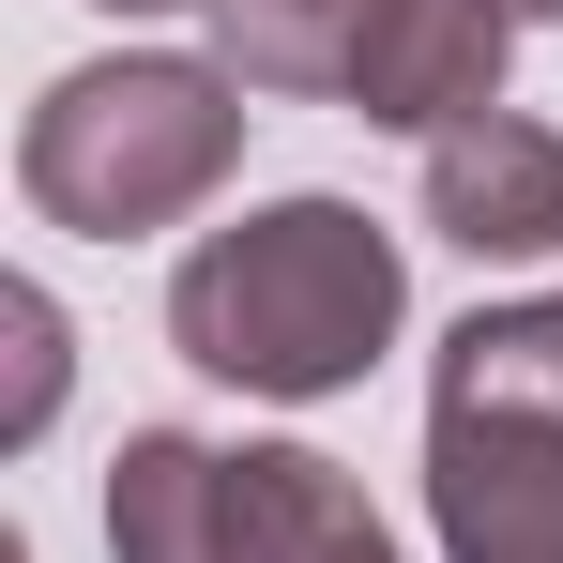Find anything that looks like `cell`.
<instances>
[{"instance_id": "obj_10", "label": "cell", "mask_w": 563, "mask_h": 563, "mask_svg": "<svg viewBox=\"0 0 563 563\" xmlns=\"http://www.w3.org/2000/svg\"><path fill=\"white\" fill-rule=\"evenodd\" d=\"M92 15H213V0H92Z\"/></svg>"}, {"instance_id": "obj_5", "label": "cell", "mask_w": 563, "mask_h": 563, "mask_svg": "<svg viewBox=\"0 0 563 563\" xmlns=\"http://www.w3.org/2000/svg\"><path fill=\"white\" fill-rule=\"evenodd\" d=\"M427 229L457 260H549L563 244V122L487 107L457 137H427Z\"/></svg>"}, {"instance_id": "obj_4", "label": "cell", "mask_w": 563, "mask_h": 563, "mask_svg": "<svg viewBox=\"0 0 563 563\" xmlns=\"http://www.w3.org/2000/svg\"><path fill=\"white\" fill-rule=\"evenodd\" d=\"M503 62H518V15L503 0H380L335 107L380 122V137H457V122L503 107Z\"/></svg>"}, {"instance_id": "obj_9", "label": "cell", "mask_w": 563, "mask_h": 563, "mask_svg": "<svg viewBox=\"0 0 563 563\" xmlns=\"http://www.w3.org/2000/svg\"><path fill=\"white\" fill-rule=\"evenodd\" d=\"M0 335H15V442H31V427L62 411V305L15 275V289H0Z\"/></svg>"}, {"instance_id": "obj_11", "label": "cell", "mask_w": 563, "mask_h": 563, "mask_svg": "<svg viewBox=\"0 0 563 563\" xmlns=\"http://www.w3.org/2000/svg\"><path fill=\"white\" fill-rule=\"evenodd\" d=\"M503 15H518V31H549V15H563V0H503Z\"/></svg>"}, {"instance_id": "obj_6", "label": "cell", "mask_w": 563, "mask_h": 563, "mask_svg": "<svg viewBox=\"0 0 563 563\" xmlns=\"http://www.w3.org/2000/svg\"><path fill=\"white\" fill-rule=\"evenodd\" d=\"M107 563H244V533H229V442L122 427V457H107Z\"/></svg>"}, {"instance_id": "obj_3", "label": "cell", "mask_w": 563, "mask_h": 563, "mask_svg": "<svg viewBox=\"0 0 563 563\" xmlns=\"http://www.w3.org/2000/svg\"><path fill=\"white\" fill-rule=\"evenodd\" d=\"M427 533L442 563H563V305H472L427 366Z\"/></svg>"}, {"instance_id": "obj_1", "label": "cell", "mask_w": 563, "mask_h": 563, "mask_svg": "<svg viewBox=\"0 0 563 563\" xmlns=\"http://www.w3.org/2000/svg\"><path fill=\"white\" fill-rule=\"evenodd\" d=\"M411 320V260L366 198H260L229 229H198L168 275V351L229 396H351Z\"/></svg>"}, {"instance_id": "obj_2", "label": "cell", "mask_w": 563, "mask_h": 563, "mask_svg": "<svg viewBox=\"0 0 563 563\" xmlns=\"http://www.w3.org/2000/svg\"><path fill=\"white\" fill-rule=\"evenodd\" d=\"M244 77L229 62H184V46H122V62H77L46 77L31 122H15V198L77 244H153L184 229L198 198H229L244 168Z\"/></svg>"}, {"instance_id": "obj_8", "label": "cell", "mask_w": 563, "mask_h": 563, "mask_svg": "<svg viewBox=\"0 0 563 563\" xmlns=\"http://www.w3.org/2000/svg\"><path fill=\"white\" fill-rule=\"evenodd\" d=\"M380 0H213V62L244 92H351V46H366Z\"/></svg>"}, {"instance_id": "obj_7", "label": "cell", "mask_w": 563, "mask_h": 563, "mask_svg": "<svg viewBox=\"0 0 563 563\" xmlns=\"http://www.w3.org/2000/svg\"><path fill=\"white\" fill-rule=\"evenodd\" d=\"M229 533H244V563H411L320 442H244L229 457Z\"/></svg>"}]
</instances>
